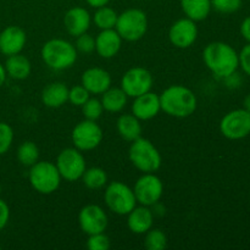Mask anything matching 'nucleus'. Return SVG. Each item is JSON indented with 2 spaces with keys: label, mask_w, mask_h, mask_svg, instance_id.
Masks as SVG:
<instances>
[{
  "label": "nucleus",
  "mask_w": 250,
  "mask_h": 250,
  "mask_svg": "<svg viewBox=\"0 0 250 250\" xmlns=\"http://www.w3.org/2000/svg\"><path fill=\"white\" fill-rule=\"evenodd\" d=\"M78 222L81 229L88 236L105 232L109 224L106 212L102 207L95 204L85 205L84 208H82L78 215Z\"/></svg>",
  "instance_id": "ddd939ff"
},
{
  "label": "nucleus",
  "mask_w": 250,
  "mask_h": 250,
  "mask_svg": "<svg viewBox=\"0 0 250 250\" xmlns=\"http://www.w3.org/2000/svg\"><path fill=\"white\" fill-rule=\"evenodd\" d=\"M153 211L149 209V207H144V205L134 208L128 214V219H127L129 231L133 232L134 234H146L153 227Z\"/></svg>",
  "instance_id": "aec40b11"
},
{
  "label": "nucleus",
  "mask_w": 250,
  "mask_h": 250,
  "mask_svg": "<svg viewBox=\"0 0 250 250\" xmlns=\"http://www.w3.org/2000/svg\"><path fill=\"white\" fill-rule=\"evenodd\" d=\"M10 219V209L4 200L0 199V231L7 225Z\"/></svg>",
  "instance_id": "e433bc0d"
},
{
  "label": "nucleus",
  "mask_w": 250,
  "mask_h": 250,
  "mask_svg": "<svg viewBox=\"0 0 250 250\" xmlns=\"http://www.w3.org/2000/svg\"><path fill=\"white\" fill-rule=\"evenodd\" d=\"M117 132L127 142H133L138 139L142 134L141 120L137 119L133 114H124L117 119Z\"/></svg>",
  "instance_id": "5701e85b"
},
{
  "label": "nucleus",
  "mask_w": 250,
  "mask_h": 250,
  "mask_svg": "<svg viewBox=\"0 0 250 250\" xmlns=\"http://www.w3.org/2000/svg\"><path fill=\"white\" fill-rule=\"evenodd\" d=\"M104 200L106 207L117 215H128L137 205L133 189L120 181H114L107 185Z\"/></svg>",
  "instance_id": "0eeeda50"
},
{
  "label": "nucleus",
  "mask_w": 250,
  "mask_h": 250,
  "mask_svg": "<svg viewBox=\"0 0 250 250\" xmlns=\"http://www.w3.org/2000/svg\"><path fill=\"white\" fill-rule=\"evenodd\" d=\"M38 158L39 149L33 142H23L19 146V149H17V159H19V161L23 166H29L31 167L32 165H34L38 161Z\"/></svg>",
  "instance_id": "cd10ccee"
},
{
  "label": "nucleus",
  "mask_w": 250,
  "mask_h": 250,
  "mask_svg": "<svg viewBox=\"0 0 250 250\" xmlns=\"http://www.w3.org/2000/svg\"><path fill=\"white\" fill-rule=\"evenodd\" d=\"M92 17H90L88 10L84 7L76 6L68 10L63 17V24L68 34L73 37H78L85 33L89 29Z\"/></svg>",
  "instance_id": "a211bd4d"
},
{
  "label": "nucleus",
  "mask_w": 250,
  "mask_h": 250,
  "mask_svg": "<svg viewBox=\"0 0 250 250\" xmlns=\"http://www.w3.org/2000/svg\"><path fill=\"white\" fill-rule=\"evenodd\" d=\"M76 49L83 54H90L95 50V38L87 32L76 37Z\"/></svg>",
  "instance_id": "72a5a7b5"
},
{
  "label": "nucleus",
  "mask_w": 250,
  "mask_h": 250,
  "mask_svg": "<svg viewBox=\"0 0 250 250\" xmlns=\"http://www.w3.org/2000/svg\"><path fill=\"white\" fill-rule=\"evenodd\" d=\"M83 185L89 189H100L107 183V175L103 168L90 167L85 168L82 175Z\"/></svg>",
  "instance_id": "bb28decb"
},
{
  "label": "nucleus",
  "mask_w": 250,
  "mask_h": 250,
  "mask_svg": "<svg viewBox=\"0 0 250 250\" xmlns=\"http://www.w3.org/2000/svg\"><path fill=\"white\" fill-rule=\"evenodd\" d=\"M117 17H119L117 12L112 7L105 5V6L98 7L94 17H93V21H94L95 26L102 31L103 29H112L116 26Z\"/></svg>",
  "instance_id": "a878e982"
},
{
  "label": "nucleus",
  "mask_w": 250,
  "mask_h": 250,
  "mask_svg": "<svg viewBox=\"0 0 250 250\" xmlns=\"http://www.w3.org/2000/svg\"><path fill=\"white\" fill-rule=\"evenodd\" d=\"M0 249H1V248H0Z\"/></svg>",
  "instance_id": "37998d69"
},
{
  "label": "nucleus",
  "mask_w": 250,
  "mask_h": 250,
  "mask_svg": "<svg viewBox=\"0 0 250 250\" xmlns=\"http://www.w3.org/2000/svg\"><path fill=\"white\" fill-rule=\"evenodd\" d=\"M207 67L217 77L226 78L234 73L239 66L237 51L224 42H212L208 44L203 53Z\"/></svg>",
  "instance_id": "f03ea898"
},
{
  "label": "nucleus",
  "mask_w": 250,
  "mask_h": 250,
  "mask_svg": "<svg viewBox=\"0 0 250 250\" xmlns=\"http://www.w3.org/2000/svg\"><path fill=\"white\" fill-rule=\"evenodd\" d=\"M68 88L62 82H53L46 85L42 92V102L45 106L56 109L68 102Z\"/></svg>",
  "instance_id": "412c9836"
},
{
  "label": "nucleus",
  "mask_w": 250,
  "mask_h": 250,
  "mask_svg": "<svg viewBox=\"0 0 250 250\" xmlns=\"http://www.w3.org/2000/svg\"><path fill=\"white\" fill-rule=\"evenodd\" d=\"M117 33L122 41L137 42L143 38L148 29V19L139 9H128L119 15L116 26Z\"/></svg>",
  "instance_id": "423d86ee"
},
{
  "label": "nucleus",
  "mask_w": 250,
  "mask_h": 250,
  "mask_svg": "<svg viewBox=\"0 0 250 250\" xmlns=\"http://www.w3.org/2000/svg\"><path fill=\"white\" fill-rule=\"evenodd\" d=\"M160 98V106L168 116L185 119L194 114L198 100L189 88L181 84H173L166 88Z\"/></svg>",
  "instance_id": "f257e3e1"
},
{
  "label": "nucleus",
  "mask_w": 250,
  "mask_h": 250,
  "mask_svg": "<svg viewBox=\"0 0 250 250\" xmlns=\"http://www.w3.org/2000/svg\"><path fill=\"white\" fill-rule=\"evenodd\" d=\"M244 109L250 112V94L247 95L246 99H244Z\"/></svg>",
  "instance_id": "a19ab883"
},
{
  "label": "nucleus",
  "mask_w": 250,
  "mask_h": 250,
  "mask_svg": "<svg viewBox=\"0 0 250 250\" xmlns=\"http://www.w3.org/2000/svg\"><path fill=\"white\" fill-rule=\"evenodd\" d=\"M144 246L148 250H163L167 246V238L166 234L161 229H153L151 227L146 233V241Z\"/></svg>",
  "instance_id": "c85d7f7f"
},
{
  "label": "nucleus",
  "mask_w": 250,
  "mask_h": 250,
  "mask_svg": "<svg viewBox=\"0 0 250 250\" xmlns=\"http://www.w3.org/2000/svg\"><path fill=\"white\" fill-rule=\"evenodd\" d=\"M4 67L7 76L19 81L26 80L31 75L32 70L31 61L24 55H21V53L7 56Z\"/></svg>",
  "instance_id": "4be33fe9"
},
{
  "label": "nucleus",
  "mask_w": 250,
  "mask_h": 250,
  "mask_svg": "<svg viewBox=\"0 0 250 250\" xmlns=\"http://www.w3.org/2000/svg\"><path fill=\"white\" fill-rule=\"evenodd\" d=\"M222 136L231 141L243 139L250 134V112L246 109L232 110L220 122Z\"/></svg>",
  "instance_id": "9d476101"
},
{
  "label": "nucleus",
  "mask_w": 250,
  "mask_h": 250,
  "mask_svg": "<svg viewBox=\"0 0 250 250\" xmlns=\"http://www.w3.org/2000/svg\"><path fill=\"white\" fill-rule=\"evenodd\" d=\"M122 38L116 29H103L95 38V51L103 59H111L121 49Z\"/></svg>",
  "instance_id": "6ab92c4d"
},
{
  "label": "nucleus",
  "mask_w": 250,
  "mask_h": 250,
  "mask_svg": "<svg viewBox=\"0 0 250 250\" xmlns=\"http://www.w3.org/2000/svg\"><path fill=\"white\" fill-rule=\"evenodd\" d=\"M56 167L60 172L61 178L75 182L82 178L85 171V159L77 148H66L61 151L56 159Z\"/></svg>",
  "instance_id": "6e6552de"
},
{
  "label": "nucleus",
  "mask_w": 250,
  "mask_h": 250,
  "mask_svg": "<svg viewBox=\"0 0 250 250\" xmlns=\"http://www.w3.org/2000/svg\"><path fill=\"white\" fill-rule=\"evenodd\" d=\"M27 42L26 32L19 26H9L0 33V53L10 56L21 53Z\"/></svg>",
  "instance_id": "2eb2a0df"
},
{
  "label": "nucleus",
  "mask_w": 250,
  "mask_h": 250,
  "mask_svg": "<svg viewBox=\"0 0 250 250\" xmlns=\"http://www.w3.org/2000/svg\"><path fill=\"white\" fill-rule=\"evenodd\" d=\"M103 137L104 133L102 127L97 124V121H90V120H84L76 125L71 134L73 146L81 151L93 150L99 146Z\"/></svg>",
  "instance_id": "1a4fd4ad"
},
{
  "label": "nucleus",
  "mask_w": 250,
  "mask_h": 250,
  "mask_svg": "<svg viewBox=\"0 0 250 250\" xmlns=\"http://www.w3.org/2000/svg\"><path fill=\"white\" fill-rule=\"evenodd\" d=\"M241 34L247 42L250 43V16L246 17L241 24Z\"/></svg>",
  "instance_id": "4c0bfd02"
},
{
  "label": "nucleus",
  "mask_w": 250,
  "mask_h": 250,
  "mask_svg": "<svg viewBox=\"0 0 250 250\" xmlns=\"http://www.w3.org/2000/svg\"><path fill=\"white\" fill-rule=\"evenodd\" d=\"M127 94L122 90V88H111L105 90L102 94V104L105 111L120 112L124 110L127 104Z\"/></svg>",
  "instance_id": "393cba45"
},
{
  "label": "nucleus",
  "mask_w": 250,
  "mask_h": 250,
  "mask_svg": "<svg viewBox=\"0 0 250 250\" xmlns=\"http://www.w3.org/2000/svg\"><path fill=\"white\" fill-rule=\"evenodd\" d=\"M14 141V131L11 126L5 122H0V155L6 153Z\"/></svg>",
  "instance_id": "2f4dec72"
},
{
  "label": "nucleus",
  "mask_w": 250,
  "mask_h": 250,
  "mask_svg": "<svg viewBox=\"0 0 250 250\" xmlns=\"http://www.w3.org/2000/svg\"><path fill=\"white\" fill-rule=\"evenodd\" d=\"M238 59L242 70L250 76V43L242 49L241 53L238 54Z\"/></svg>",
  "instance_id": "c9c22d12"
},
{
  "label": "nucleus",
  "mask_w": 250,
  "mask_h": 250,
  "mask_svg": "<svg viewBox=\"0 0 250 250\" xmlns=\"http://www.w3.org/2000/svg\"><path fill=\"white\" fill-rule=\"evenodd\" d=\"M29 183L41 194H51L60 187L61 176L55 164L50 161H37L28 173Z\"/></svg>",
  "instance_id": "39448f33"
},
{
  "label": "nucleus",
  "mask_w": 250,
  "mask_h": 250,
  "mask_svg": "<svg viewBox=\"0 0 250 250\" xmlns=\"http://www.w3.org/2000/svg\"><path fill=\"white\" fill-rule=\"evenodd\" d=\"M6 71H5V67L4 65H1L0 63V87H1L2 84L5 83V80H6Z\"/></svg>",
  "instance_id": "ea45409f"
},
{
  "label": "nucleus",
  "mask_w": 250,
  "mask_h": 250,
  "mask_svg": "<svg viewBox=\"0 0 250 250\" xmlns=\"http://www.w3.org/2000/svg\"><path fill=\"white\" fill-rule=\"evenodd\" d=\"M81 82L90 94H103L111 87V76L104 68L90 67L83 72Z\"/></svg>",
  "instance_id": "f3484780"
},
{
  "label": "nucleus",
  "mask_w": 250,
  "mask_h": 250,
  "mask_svg": "<svg viewBox=\"0 0 250 250\" xmlns=\"http://www.w3.org/2000/svg\"><path fill=\"white\" fill-rule=\"evenodd\" d=\"M242 0H211V6L222 14H232L239 10Z\"/></svg>",
  "instance_id": "f704fd0d"
},
{
  "label": "nucleus",
  "mask_w": 250,
  "mask_h": 250,
  "mask_svg": "<svg viewBox=\"0 0 250 250\" xmlns=\"http://www.w3.org/2000/svg\"><path fill=\"white\" fill-rule=\"evenodd\" d=\"M128 156L136 168L144 173H154L161 166V155L150 141L139 137L132 142Z\"/></svg>",
  "instance_id": "20e7f679"
},
{
  "label": "nucleus",
  "mask_w": 250,
  "mask_h": 250,
  "mask_svg": "<svg viewBox=\"0 0 250 250\" xmlns=\"http://www.w3.org/2000/svg\"><path fill=\"white\" fill-rule=\"evenodd\" d=\"M85 1L88 2V5H89V6L98 9V7L105 6V5L109 4L110 0H85Z\"/></svg>",
  "instance_id": "58836bf2"
},
{
  "label": "nucleus",
  "mask_w": 250,
  "mask_h": 250,
  "mask_svg": "<svg viewBox=\"0 0 250 250\" xmlns=\"http://www.w3.org/2000/svg\"><path fill=\"white\" fill-rule=\"evenodd\" d=\"M133 193L137 203L144 207H153L163 197L164 185L154 173H144L137 180Z\"/></svg>",
  "instance_id": "9b49d317"
},
{
  "label": "nucleus",
  "mask_w": 250,
  "mask_h": 250,
  "mask_svg": "<svg viewBox=\"0 0 250 250\" xmlns=\"http://www.w3.org/2000/svg\"><path fill=\"white\" fill-rule=\"evenodd\" d=\"M82 112L85 120H90V121H97L100 119V116L104 112V107H103L102 102L95 98H89L84 104L82 105Z\"/></svg>",
  "instance_id": "c756f323"
},
{
  "label": "nucleus",
  "mask_w": 250,
  "mask_h": 250,
  "mask_svg": "<svg viewBox=\"0 0 250 250\" xmlns=\"http://www.w3.org/2000/svg\"><path fill=\"white\" fill-rule=\"evenodd\" d=\"M89 95L90 93L82 84L75 85L68 90V102L76 106H82L89 99Z\"/></svg>",
  "instance_id": "473e14b6"
},
{
  "label": "nucleus",
  "mask_w": 250,
  "mask_h": 250,
  "mask_svg": "<svg viewBox=\"0 0 250 250\" xmlns=\"http://www.w3.org/2000/svg\"><path fill=\"white\" fill-rule=\"evenodd\" d=\"M154 78L150 71L144 67L129 68L121 80V88L127 97L136 98L144 93L150 92Z\"/></svg>",
  "instance_id": "f8f14e48"
},
{
  "label": "nucleus",
  "mask_w": 250,
  "mask_h": 250,
  "mask_svg": "<svg viewBox=\"0 0 250 250\" xmlns=\"http://www.w3.org/2000/svg\"><path fill=\"white\" fill-rule=\"evenodd\" d=\"M41 54L44 63L56 71L72 67L77 60V49L65 39H50L44 43Z\"/></svg>",
  "instance_id": "7ed1b4c3"
},
{
  "label": "nucleus",
  "mask_w": 250,
  "mask_h": 250,
  "mask_svg": "<svg viewBox=\"0 0 250 250\" xmlns=\"http://www.w3.org/2000/svg\"><path fill=\"white\" fill-rule=\"evenodd\" d=\"M160 110V98L153 92L144 93L139 97H136L132 104V114L141 121L154 119Z\"/></svg>",
  "instance_id": "dca6fc26"
},
{
  "label": "nucleus",
  "mask_w": 250,
  "mask_h": 250,
  "mask_svg": "<svg viewBox=\"0 0 250 250\" xmlns=\"http://www.w3.org/2000/svg\"><path fill=\"white\" fill-rule=\"evenodd\" d=\"M0 193H1V186H0Z\"/></svg>",
  "instance_id": "79ce46f5"
},
{
  "label": "nucleus",
  "mask_w": 250,
  "mask_h": 250,
  "mask_svg": "<svg viewBox=\"0 0 250 250\" xmlns=\"http://www.w3.org/2000/svg\"><path fill=\"white\" fill-rule=\"evenodd\" d=\"M181 6L188 19L203 21L211 11V0H181Z\"/></svg>",
  "instance_id": "b1692460"
},
{
  "label": "nucleus",
  "mask_w": 250,
  "mask_h": 250,
  "mask_svg": "<svg viewBox=\"0 0 250 250\" xmlns=\"http://www.w3.org/2000/svg\"><path fill=\"white\" fill-rule=\"evenodd\" d=\"M198 38V27L195 21L185 17L180 19L171 26L168 39L176 48L187 49L195 43Z\"/></svg>",
  "instance_id": "4468645a"
},
{
  "label": "nucleus",
  "mask_w": 250,
  "mask_h": 250,
  "mask_svg": "<svg viewBox=\"0 0 250 250\" xmlns=\"http://www.w3.org/2000/svg\"><path fill=\"white\" fill-rule=\"evenodd\" d=\"M110 246H111V242L105 232L90 234L87 241V247L89 250H109Z\"/></svg>",
  "instance_id": "7c9ffc66"
}]
</instances>
